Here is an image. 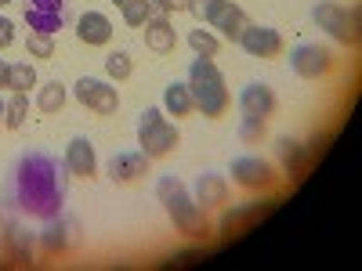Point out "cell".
Listing matches in <instances>:
<instances>
[{"mask_svg": "<svg viewBox=\"0 0 362 271\" xmlns=\"http://www.w3.org/2000/svg\"><path fill=\"white\" fill-rule=\"evenodd\" d=\"M290 69L300 80H319V76H326L329 69H334V54H329V47H322V44H297L290 51Z\"/></svg>", "mask_w": 362, "mask_h": 271, "instance_id": "cell-11", "label": "cell"}, {"mask_svg": "<svg viewBox=\"0 0 362 271\" xmlns=\"http://www.w3.org/2000/svg\"><path fill=\"white\" fill-rule=\"evenodd\" d=\"M153 4H156V11L170 15V11H189V4H192V0H153Z\"/></svg>", "mask_w": 362, "mask_h": 271, "instance_id": "cell-31", "label": "cell"}, {"mask_svg": "<svg viewBox=\"0 0 362 271\" xmlns=\"http://www.w3.org/2000/svg\"><path fill=\"white\" fill-rule=\"evenodd\" d=\"M73 95H76V102H80L83 109L98 112V116H112V112L119 109V95H116V87H112V83H105V80H95V76L76 80Z\"/></svg>", "mask_w": 362, "mask_h": 271, "instance_id": "cell-8", "label": "cell"}, {"mask_svg": "<svg viewBox=\"0 0 362 271\" xmlns=\"http://www.w3.org/2000/svg\"><path fill=\"white\" fill-rule=\"evenodd\" d=\"M105 174L116 181V185H131V181H141L148 174V156L141 152H112L105 163Z\"/></svg>", "mask_w": 362, "mask_h": 271, "instance_id": "cell-14", "label": "cell"}, {"mask_svg": "<svg viewBox=\"0 0 362 271\" xmlns=\"http://www.w3.org/2000/svg\"><path fill=\"white\" fill-rule=\"evenodd\" d=\"M163 109H167L170 116H192V112H196V102H192L189 83H170V87L163 90Z\"/></svg>", "mask_w": 362, "mask_h": 271, "instance_id": "cell-22", "label": "cell"}, {"mask_svg": "<svg viewBox=\"0 0 362 271\" xmlns=\"http://www.w3.org/2000/svg\"><path fill=\"white\" fill-rule=\"evenodd\" d=\"M192 199L196 206L203 210H218L228 203V181L221 174H199L196 177V185H192Z\"/></svg>", "mask_w": 362, "mask_h": 271, "instance_id": "cell-17", "label": "cell"}, {"mask_svg": "<svg viewBox=\"0 0 362 271\" xmlns=\"http://www.w3.org/2000/svg\"><path fill=\"white\" fill-rule=\"evenodd\" d=\"M131 69H134V66H131V54H127V51H112V54L105 58V73H109L112 80H127Z\"/></svg>", "mask_w": 362, "mask_h": 271, "instance_id": "cell-29", "label": "cell"}, {"mask_svg": "<svg viewBox=\"0 0 362 271\" xmlns=\"http://www.w3.org/2000/svg\"><path fill=\"white\" fill-rule=\"evenodd\" d=\"M239 109H243V116H257V119H268L272 112H276V90H272L268 83L254 80L243 87V95H239Z\"/></svg>", "mask_w": 362, "mask_h": 271, "instance_id": "cell-15", "label": "cell"}, {"mask_svg": "<svg viewBox=\"0 0 362 271\" xmlns=\"http://www.w3.org/2000/svg\"><path fill=\"white\" fill-rule=\"evenodd\" d=\"M156 199L163 203L167 217L174 221V228L185 235V239H206L210 235V221L203 214V206H196V199L189 195V188L181 185L174 174L156 181Z\"/></svg>", "mask_w": 362, "mask_h": 271, "instance_id": "cell-2", "label": "cell"}, {"mask_svg": "<svg viewBox=\"0 0 362 271\" xmlns=\"http://www.w3.org/2000/svg\"><path fill=\"white\" fill-rule=\"evenodd\" d=\"M0 124H4V102H0Z\"/></svg>", "mask_w": 362, "mask_h": 271, "instance_id": "cell-35", "label": "cell"}, {"mask_svg": "<svg viewBox=\"0 0 362 271\" xmlns=\"http://www.w3.org/2000/svg\"><path fill=\"white\" fill-rule=\"evenodd\" d=\"M8 76H11V66L0 58V87H8Z\"/></svg>", "mask_w": 362, "mask_h": 271, "instance_id": "cell-34", "label": "cell"}, {"mask_svg": "<svg viewBox=\"0 0 362 271\" xmlns=\"http://www.w3.org/2000/svg\"><path fill=\"white\" fill-rule=\"evenodd\" d=\"M239 141L243 145H261L264 141V119L243 116V124H239Z\"/></svg>", "mask_w": 362, "mask_h": 271, "instance_id": "cell-28", "label": "cell"}, {"mask_svg": "<svg viewBox=\"0 0 362 271\" xmlns=\"http://www.w3.org/2000/svg\"><path fill=\"white\" fill-rule=\"evenodd\" d=\"M4 4H11V0H0V8H4Z\"/></svg>", "mask_w": 362, "mask_h": 271, "instance_id": "cell-37", "label": "cell"}, {"mask_svg": "<svg viewBox=\"0 0 362 271\" xmlns=\"http://www.w3.org/2000/svg\"><path fill=\"white\" fill-rule=\"evenodd\" d=\"M181 134L174 124H167L163 119V109H145L138 116V145H141V152L148 159H163L170 156L174 148H177Z\"/></svg>", "mask_w": 362, "mask_h": 271, "instance_id": "cell-4", "label": "cell"}, {"mask_svg": "<svg viewBox=\"0 0 362 271\" xmlns=\"http://www.w3.org/2000/svg\"><path fill=\"white\" fill-rule=\"evenodd\" d=\"M239 44H243V51L250 58H276L283 51V37H279V29H272V25H250L239 33Z\"/></svg>", "mask_w": 362, "mask_h": 271, "instance_id": "cell-13", "label": "cell"}, {"mask_svg": "<svg viewBox=\"0 0 362 271\" xmlns=\"http://www.w3.org/2000/svg\"><path fill=\"white\" fill-rule=\"evenodd\" d=\"M8 87L18 90V95H25L29 87H37V69L29 66V62H15L11 66V76H8Z\"/></svg>", "mask_w": 362, "mask_h": 271, "instance_id": "cell-27", "label": "cell"}, {"mask_svg": "<svg viewBox=\"0 0 362 271\" xmlns=\"http://www.w3.org/2000/svg\"><path fill=\"white\" fill-rule=\"evenodd\" d=\"M119 11H124V22H127V25L141 29L148 18L156 15V4H153V0H127V4L119 8Z\"/></svg>", "mask_w": 362, "mask_h": 271, "instance_id": "cell-25", "label": "cell"}, {"mask_svg": "<svg viewBox=\"0 0 362 271\" xmlns=\"http://www.w3.org/2000/svg\"><path fill=\"white\" fill-rule=\"evenodd\" d=\"M189 47H192L199 58H214V54L221 51V40H218L214 33H206V29H192V33H189Z\"/></svg>", "mask_w": 362, "mask_h": 271, "instance_id": "cell-26", "label": "cell"}, {"mask_svg": "<svg viewBox=\"0 0 362 271\" xmlns=\"http://www.w3.org/2000/svg\"><path fill=\"white\" fill-rule=\"evenodd\" d=\"M76 37H80L87 47H105V44L112 40V22H109L105 15H98V11H87V15H80V22H76Z\"/></svg>", "mask_w": 362, "mask_h": 271, "instance_id": "cell-21", "label": "cell"}, {"mask_svg": "<svg viewBox=\"0 0 362 271\" xmlns=\"http://www.w3.org/2000/svg\"><path fill=\"white\" fill-rule=\"evenodd\" d=\"M232 181L250 188V192H268V188H276L279 174L272 170V163H264L261 156H239V159H232Z\"/></svg>", "mask_w": 362, "mask_h": 271, "instance_id": "cell-9", "label": "cell"}, {"mask_svg": "<svg viewBox=\"0 0 362 271\" xmlns=\"http://www.w3.org/2000/svg\"><path fill=\"white\" fill-rule=\"evenodd\" d=\"M276 156H279V167L290 174V177H300L312 163V148L305 141H293V138H279L276 141Z\"/></svg>", "mask_w": 362, "mask_h": 271, "instance_id": "cell-20", "label": "cell"}, {"mask_svg": "<svg viewBox=\"0 0 362 271\" xmlns=\"http://www.w3.org/2000/svg\"><path fill=\"white\" fill-rule=\"evenodd\" d=\"M66 170L73 174V177H95L98 174V156H95V145H90L87 138H73L69 141V148H66Z\"/></svg>", "mask_w": 362, "mask_h": 271, "instance_id": "cell-16", "label": "cell"}, {"mask_svg": "<svg viewBox=\"0 0 362 271\" xmlns=\"http://www.w3.org/2000/svg\"><path fill=\"white\" fill-rule=\"evenodd\" d=\"M189 90H192V102L203 116H210V119L225 116V109H228L225 76L210 58H196V62L189 66Z\"/></svg>", "mask_w": 362, "mask_h": 271, "instance_id": "cell-3", "label": "cell"}, {"mask_svg": "<svg viewBox=\"0 0 362 271\" xmlns=\"http://www.w3.org/2000/svg\"><path fill=\"white\" fill-rule=\"evenodd\" d=\"M112 4H119V8H124V4H127V0H112Z\"/></svg>", "mask_w": 362, "mask_h": 271, "instance_id": "cell-36", "label": "cell"}, {"mask_svg": "<svg viewBox=\"0 0 362 271\" xmlns=\"http://www.w3.org/2000/svg\"><path fill=\"white\" fill-rule=\"evenodd\" d=\"M33 250L37 239L18 224V217L0 228V264H33Z\"/></svg>", "mask_w": 362, "mask_h": 271, "instance_id": "cell-10", "label": "cell"}, {"mask_svg": "<svg viewBox=\"0 0 362 271\" xmlns=\"http://www.w3.org/2000/svg\"><path fill=\"white\" fill-rule=\"evenodd\" d=\"M11 40H15V25H11V18H0V47H11Z\"/></svg>", "mask_w": 362, "mask_h": 271, "instance_id": "cell-32", "label": "cell"}, {"mask_svg": "<svg viewBox=\"0 0 362 271\" xmlns=\"http://www.w3.org/2000/svg\"><path fill=\"white\" fill-rule=\"evenodd\" d=\"M15 221V206L4 199V195H0V228H4V224H11Z\"/></svg>", "mask_w": 362, "mask_h": 271, "instance_id": "cell-33", "label": "cell"}, {"mask_svg": "<svg viewBox=\"0 0 362 271\" xmlns=\"http://www.w3.org/2000/svg\"><path fill=\"white\" fill-rule=\"evenodd\" d=\"M272 206L276 203H243V206H232V210H225L221 214V221H218V228L221 231H243V228H250L254 221H261L264 214H272Z\"/></svg>", "mask_w": 362, "mask_h": 271, "instance_id": "cell-19", "label": "cell"}, {"mask_svg": "<svg viewBox=\"0 0 362 271\" xmlns=\"http://www.w3.org/2000/svg\"><path fill=\"white\" fill-rule=\"evenodd\" d=\"M66 188H69L66 163H58L47 152H25L8 174L4 199L15 206V214L47 224L51 217L62 214Z\"/></svg>", "mask_w": 362, "mask_h": 271, "instance_id": "cell-1", "label": "cell"}, {"mask_svg": "<svg viewBox=\"0 0 362 271\" xmlns=\"http://www.w3.org/2000/svg\"><path fill=\"white\" fill-rule=\"evenodd\" d=\"M25 51L33 54V58H51V54H54V40H51L47 33H29Z\"/></svg>", "mask_w": 362, "mask_h": 271, "instance_id": "cell-30", "label": "cell"}, {"mask_svg": "<svg viewBox=\"0 0 362 271\" xmlns=\"http://www.w3.org/2000/svg\"><path fill=\"white\" fill-rule=\"evenodd\" d=\"M141 29H145V47H148V51L170 54V51L177 47V33H174V25H170V18H167L163 11H156Z\"/></svg>", "mask_w": 362, "mask_h": 271, "instance_id": "cell-18", "label": "cell"}, {"mask_svg": "<svg viewBox=\"0 0 362 271\" xmlns=\"http://www.w3.org/2000/svg\"><path fill=\"white\" fill-rule=\"evenodd\" d=\"M312 18L319 29H326L344 47H358V8H341L334 0H319L312 8Z\"/></svg>", "mask_w": 362, "mask_h": 271, "instance_id": "cell-5", "label": "cell"}, {"mask_svg": "<svg viewBox=\"0 0 362 271\" xmlns=\"http://www.w3.org/2000/svg\"><path fill=\"white\" fill-rule=\"evenodd\" d=\"M83 239L80 231V221L76 217H66V214H58L47 221V228L40 231V253L44 257H58V253H69L76 243Z\"/></svg>", "mask_w": 362, "mask_h": 271, "instance_id": "cell-7", "label": "cell"}, {"mask_svg": "<svg viewBox=\"0 0 362 271\" xmlns=\"http://www.w3.org/2000/svg\"><path fill=\"white\" fill-rule=\"evenodd\" d=\"M62 105H66V87L58 83V80L44 83L40 95H37V109H40V112H58Z\"/></svg>", "mask_w": 362, "mask_h": 271, "instance_id": "cell-24", "label": "cell"}, {"mask_svg": "<svg viewBox=\"0 0 362 271\" xmlns=\"http://www.w3.org/2000/svg\"><path fill=\"white\" fill-rule=\"evenodd\" d=\"M66 11H69L66 0H25V25L33 33L54 37L66 25Z\"/></svg>", "mask_w": 362, "mask_h": 271, "instance_id": "cell-12", "label": "cell"}, {"mask_svg": "<svg viewBox=\"0 0 362 271\" xmlns=\"http://www.w3.org/2000/svg\"><path fill=\"white\" fill-rule=\"evenodd\" d=\"M25 116H29V98L15 90V95L4 102V127H8V131H18V127L25 124Z\"/></svg>", "mask_w": 362, "mask_h": 271, "instance_id": "cell-23", "label": "cell"}, {"mask_svg": "<svg viewBox=\"0 0 362 271\" xmlns=\"http://www.w3.org/2000/svg\"><path fill=\"white\" fill-rule=\"evenodd\" d=\"M189 11L203 22H210L214 29H221V33L228 40H239V33L247 29V15L239 4H232V0H192Z\"/></svg>", "mask_w": 362, "mask_h": 271, "instance_id": "cell-6", "label": "cell"}]
</instances>
